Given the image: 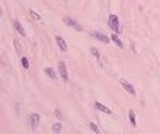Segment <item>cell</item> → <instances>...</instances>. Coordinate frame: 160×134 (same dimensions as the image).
<instances>
[{
    "label": "cell",
    "instance_id": "obj_1",
    "mask_svg": "<svg viewBox=\"0 0 160 134\" xmlns=\"http://www.w3.org/2000/svg\"><path fill=\"white\" fill-rule=\"evenodd\" d=\"M108 25H109L111 30L115 31L117 34L121 31V30H120V21H118L117 15H109V18H108Z\"/></svg>",
    "mask_w": 160,
    "mask_h": 134
},
{
    "label": "cell",
    "instance_id": "obj_2",
    "mask_svg": "<svg viewBox=\"0 0 160 134\" xmlns=\"http://www.w3.org/2000/svg\"><path fill=\"white\" fill-rule=\"evenodd\" d=\"M59 73H60V76H61V81H63V82H68L69 75H68V69H66V63H64V61H60L59 63Z\"/></svg>",
    "mask_w": 160,
    "mask_h": 134
},
{
    "label": "cell",
    "instance_id": "obj_3",
    "mask_svg": "<svg viewBox=\"0 0 160 134\" xmlns=\"http://www.w3.org/2000/svg\"><path fill=\"white\" fill-rule=\"evenodd\" d=\"M63 23H64L66 25H69V27H72V28H75L76 31H82V27H81V24H78L75 19H72V18L64 17V18H63Z\"/></svg>",
    "mask_w": 160,
    "mask_h": 134
},
{
    "label": "cell",
    "instance_id": "obj_4",
    "mask_svg": "<svg viewBox=\"0 0 160 134\" xmlns=\"http://www.w3.org/2000/svg\"><path fill=\"white\" fill-rule=\"evenodd\" d=\"M90 36L94 37L96 40H100V42H103V43H109L111 40H112L111 37H108V36H105V34H102V33H97V31H91Z\"/></svg>",
    "mask_w": 160,
    "mask_h": 134
},
{
    "label": "cell",
    "instance_id": "obj_5",
    "mask_svg": "<svg viewBox=\"0 0 160 134\" xmlns=\"http://www.w3.org/2000/svg\"><path fill=\"white\" fill-rule=\"evenodd\" d=\"M120 82H121V86H123V88L126 90V92H129L130 95H136V91H135V88H133L132 85L129 84V82H127L126 79H121Z\"/></svg>",
    "mask_w": 160,
    "mask_h": 134
},
{
    "label": "cell",
    "instance_id": "obj_6",
    "mask_svg": "<svg viewBox=\"0 0 160 134\" xmlns=\"http://www.w3.org/2000/svg\"><path fill=\"white\" fill-rule=\"evenodd\" d=\"M39 121H41V116H39L38 113H32V115H30V127H32L33 130L38 127Z\"/></svg>",
    "mask_w": 160,
    "mask_h": 134
},
{
    "label": "cell",
    "instance_id": "obj_7",
    "mask_svg": "<svg viewBox=\"0 0 160 134\" xmlns=\"http://www.w3.org/2000/svg\"><path fill=\"white\" fill-rule=\"evenodd\" d=\"M56 42L59 45V48L61 51H68V45H66V40L61 37V36H56Z\"/></svg>",
    "mask_w": 160,
    "mask_h": 134
},
{
    "label": "cell",
    "instance_id": "obj_8",
    "mask_svg": "<svg viewBox=\"0 0 160 134\" xmlns=\"http://www.w3.org/2000/svg\"><path fill=\"white\" fill-rule=\"evenodd\" d=\"M12 24H14V28L20 33V36H25V30L23 28V25L20 24V21H18V19H14V21H12Z\"/></svg>",
    "mask_w": 160,
    "mask_h": 134
},
{
    "label": "cell",
    "instance_id": "obj_9",
    "mask_svg": "<svg viewBox=\"0 0 160 134\" xmlns=\"http://www.w3.org/2000/svg\"><path fill=\"white\" fill-rule=\"evenodd\" d=\"M96 109H99V110H102V112H105V113H108V115H112V110L109 109V107H106L105 104H102V103H96Z\"/></svg>",
    "mask_w": 160,
    "mask_h": 134
},
{
    "label": "cell",
    "instance_id": "obj_10",
    "mask_svg": "<svg viewBox=\"0 0 160 134\" xmlns=\"http://www.w3.org/2000/svg\"><path fill=\"white\" fill-rule=\"evenodd\" d=\"M45 75L50 76L52 81H56V79H57V75H56V72H54V70H52L51 67H47V69H45Z\"/></svg>",
    "mask_w": 160,
    "mask_h": 134
},
{
    "label": "cell",
    "instance_id": "obj_11",
    "mask_svg": "<svg viewBox=\"0 0 160 134\" xmlns=\"http://www.w3.org/2000/svg\"><path fill=\"white\" fill-rule=\"evenodd\" d=\"M29 15H30V18L34 19V21H41V15H39V14H36L33 9H30V10H29Z\"/></svg>",
    "mask_w": 160,
    "mask_h": 134
},
{
    "label": "cell",
    "instance_id": "obj_12",
    "mask_svg": "<svg viewBox=\"0 0 160 134\" xmlns=\"http://www.w3.org/2000/svg\"><path fill=\"white\" fill-rule=\"evenodd\" d=\"M129 119H130V124L133 127H136V118H135V112L133 110H129Z\"/></svg>",
    "mask_w": 160,
    "mask_h": 134
},
{
    "label": "cell",
    "instance_id": "obj_13",
    "mask_svg": "<svg viewBox=\"0 0 160 134\" xmlns=\"http://www.w3.org/2000/svg\"><path fill=\"white\" fill-rule=\"evenodd\" d=\"M111 39H112V40H114V42L117 43V46H118V48H123V42H121V40H120V39H118L117 33H115V34H112V36H111Z\"/></svg>",
    "mask_w": 160,
    "mask_h": 134
},
{
    "label": "cell",
    "instance_id": "obj_14",
    "mask_svg": "<svg viewBox=\"0 0 160 134\" xmlns=\"http://www.w3.org/2000/svg\"><path fill=\"white\" fill-rule=\"evenodd\" d=\"M90 52H91L93 55H94V58H96V60H99V58H100V52H99V51L96 49V48H90Z\"/></svg>",
    "mask_w": 160,
    "mask_h": 134
},
{
    "label": "cell",
    "instance_id": "obj_15",
    "mask_svg": "<svg viewBox=\"0 0 160 134\" xmlns=\"http://www.w3.org/2000/svg\"><path fill=\"white\" fill-rule=\"evenodd\" d=\"M90 130H91L93 133H100V130H99V127L96 125L94 122H90Z\"/></svg>",
    "mask_w": 160,
    "mask_h": 134
},
{
    "label": "cell",
    "instance_id": "obj_16",
    "mask_svg": "<svg viewBox=\"0 0 160 134\" xmlns=\"http://www.w3.org/2000/svg\"><path fill=\"white\" fill-rule=\"evenodd\" d=\"M61 128H63L61 124H54V125H52V131H54V133H61Z\"/></svg>",
    "mask_w": 160,
    "mask_h": 134
},
{
    "label": "cell",
    "instance_id": "obj_17",
    "mask_svg": "<svg viewBox=\"0 0 160 134\" xmlns=\"http://www.w3.org/2000/svg\"><path fill=\"white\" fill-rule=\"evenodd\" d=\"M21 64L24 69H29V60L25 58V57H21Z\"/></svg>",
    "mask_w": 160,
    "mask_h": 134
},
{
    "label": "cell",
    "instance_id": "obj_18",
    "mask_svg": "<svg viewBox=\"0 0 160 134\" xmlns=\"http://www.w3.org/2000/svg\"><path fill=\"white\" fill-rule=\"evenodd\" d=\"M14 43H15V48H17V52H18V54H21V43L18 42V40H14Z\"/></svg>",
    "mask_w": 160,
    "mask_h": 134
},
{
    "label": "cell",
    "instance_id": "obj_19",
    "mask_svg": "<svg viewBox=\"0 0 160 134\" xmlns=\"http://www.w3.org/2000/svg\"><path fill=\"white\" fill-rule=\"evenodd\" d=\"M56 115H57V118H59V119L61 118V113H60V110H56Z\"/></svg>",
    "mask_w": 160,
    "mask_h": 134
}]
</instances>
